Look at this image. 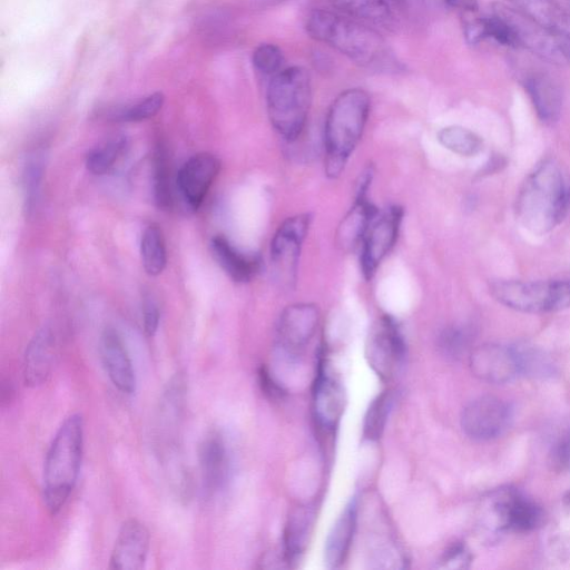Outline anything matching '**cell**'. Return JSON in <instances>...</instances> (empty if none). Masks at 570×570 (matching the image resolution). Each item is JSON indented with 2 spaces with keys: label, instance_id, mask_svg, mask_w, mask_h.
<instances>
[{
  "label": "cell",
  "instance_id": "6da1fadb",
  "mask_svg": "<svg viewBox=\"0 0 570 570\" xmlns=\"http://www.w3.org/2000/svg\"><path fill=\"white\" fill-rule=\"evenodd\" d=\"M307 33L355 63L374 71H399L401 63L373 28L340 11L315 9L305 23Z\"/></svg>",
  "mask_w": 570,
  "mask_h": 570
},
{
  "label": "cell",
  "instance_id": "7a4b0ae2",
  "mask_svg": "<svg viewBox=\"0 0 570 570\" xmlns=\"http://www.w3.org/2000/svg\"><path fill=\"white\" fill-rule=\"evenodd\" d=\"M570 187L553 159L539 163L523 181L515 202L520 224L534 235H544L566 217Z\"/></svg>",
  "mask_w": 570,
  "mask_h": 570
},
{
  "label": "cell",
  "instance_id": "3957f363",
  "mask_svg": "<svg viewBox=\"0 0 570 570\" xmlns=\"http://www.w3.org/2000/svg\"><path fill=\"white\" fill-rule=\"evenodd\" d=\"M83 443V419L79 413L70 414L57 430L43 461L42 499L52 515L65 507L76 487Z\"/></svg>",
  "mask_w": 570,
  "mask_h": 570
},
{
  "label": "cell",
  "instance_id": "277c9868",
  "mask_svg": "<svg viewBox=\"0 0 570 570\" xmlns=\"http://www.w3.org/2000/svg\"><path fill=\"white\" fill-rule=\"evenodd\" d=\"M370 97L360 88L341 92L332 102L324 125L325 174L338 177L358 145L370 115Z\"/></svg>",
  "mask_w": 570,
  "mask_h": 570
},
{
  "label": "cell",
  "instance_id": "5b68a950",
  "mask_svg": "<svg viewBox=\"0 0 570 570\" xmlns=\"http://www.w3.org/2000/svg\"><path fill=\"white\" fill-rule=\"evenodd\" d=\"M312 101L308 71L301 66L281 70L266 89V108L271 125L286 141H295L303 132Z\"/></svg>",
  "mask_w": 570,
  "mask_h": 570
},
{
  "label": "cell",
  "instance_id": "8992f818",
  "mask_svg": "<svg viewBox=\"0 0 570 570\" xmlns=\"http://www.w3.org/2000/svg\"><path fill=\"white\" fill-rule=\"evenodd\" d=\"M500 304L522 313H551L570 307V279H500L490 285Z\"/></svg>",
  "mask_w": 570,
  "mask_h": 570
},
{
  "label": "cell",
  "instance_id": "52a82bcc",
  "mask_svg": "<svg viewBox=\"0 0 570 570\" xmlns=\"http://www.w3.org/2000/svg\"><path fill=\"white\" fill-rule=\"evenodd\" d=\"M542 508L515 489H501L483 502L481 525L492 532H529L543 522Z\"/></svg>",
  "mask_w": 570,
  "mask_h": 570
},
{
  "label": "cell",
  "instance_id": "ba28073f",
  "mask_svg": "<svg viewBox=\"0 0 570 570\" xmlns=\"http://www.w3.org/2000/svg\"><path fill=\"white\" fill-rule=\"evenodd\" d=\"M493 11L504 17L511 23L517 33L520 48H524L551 63H569L568 41L570 31L549 29L514 8L502 3L494 4Z\"/></svg>",
  "mask_w": 570,
  "mask_h": 570
},
{
  "label": "cell",
  "instance_id": "9c48e42d",
  "mask_svg": "<svg viewBox=\"0 0 570 570\" xmlns=\"http://www.w3.org/2000/svg\"><path fill=\"white\" fill-rule=\"evenodd\" d=\"M309 214H297L286 218L271 240L269 257L273 272L283 286L291 287L297 276L303 243L311 226Z\"/></svg>",
  "mask_w": 570,
  "mask_h": 570
},
{
  "label": "cell",
  "instance_id": "30bf717a",
  "mask_svg": "<svg viewBox=\"0 0 570 570\" xmlns=\"http://www.w3.org/2000/svg\"><path fill=\"white\" fill-rule=\"evenodd\" d=\"M406 344L397 322L382 316L373 326L366 343L368 364L384 380L393 377L402 367Z\"/></svg>",
  "mask_w": 570,
  "mask_h": 570
},
{
  "label": "cell",
  "instance_id": "8fae6325",
  "mask_svg": "<svg viewBox=\"0 0 570 570\" xmlns=\"http://www.w3.org/2000/svg\"><path fill=\"white\" fill-rule=\"evenodd\" d=\"M403 209L390 206L377 212L371 220L361 242L360 265L363 276L371 279L377 267L394 247L401 223Z\"/></svg>",
  "mask_w": 570,
  "mask_h": 570
},
{
  "label": "cell",
  "instance_id": "7c38bea8",
  "mask_svg": "<svg viewBox=\"0 0 570 570\" xmlns=\"http://www.w3.org/2000/svg\"><path fill=\"white\" fill-rule=\"evenodd\" d=\"M511 419L512 411L507 402L485 395L471 401L463 409L461 426L469 438L487 441L502 434Z\"/></svg>",
  "mask_w": 570,
  "mask_h": 570
},
{
  "label": "cell",
  "instance_id": "4fadbf2b",
  "mask_svg": "<svg viewBox=\"0 0 570 570\" xmlns=\"http://www.w3.org/2000/svg\"><path fill=\"white\" fill-rule=\"evenodd\" d=\"M320 309L312 303H295L281 314L276 340L281 351L288 356H296L313 338L320 324Z\"/></svg>",
  "mask_w": 570,
  "mask_h": 570
},
{
  "label": "cell",
  "instance_id": "5bb4252c",
  "mask_svg": "<svg viewBox=\"0 0 570 570\" xmlns=\"http://www.w3.org/2000/svg\"><path fill=\"white\" fill-rule=\"evenodd\" d=\"M471 372L491 384H504L521 374L514 345L487 343L475 347L469 357Z\"/></svg>",
  "mask_w": 570,
  "mask_h": 570
},
{
  "label": "cell",
  "instance_id": "9a60e30c",
  "mask_svg": "<svg viewBox=\"0 0 570 570\" xmlns=\"http://www.w3.org/2000/svg\"><path fill=\"white\" fill-rule=\"evenodd\" d=\"M219 169V159L210 153L191 156L180 168L177 185L185 202L193 210H197L203 204Z\"/></svg>",
  "mask_w": 570,
  "mask_h": 570
},
{
  "label": "cell",
  "instance_id": "2e32d148",
  "mask_svg": "<svg viewBox=\"0 0 570 570\" xmlns=\"http://www.w3.org/2000/svg\"><path fill=\"white\" fill-rule=\"evenodd\" d=\"M150 547V534L137 519L126 520L117 534L109 558V568L139 570L145 567Z\"/></svg>",
  "mask_w": 570,
  "mask_h": 570
},
{
  "label": "cell",
  "instance_id": "e0dca14e",
  "mask_svg": "<svg viewBox=\"0 0 570 570\" xmlns=\"http://www.w3.org/2000/svg\"><path fill=\"white\" fill-rule=\"evenodd\" d=\"M366 169L360 176L355 202L337 228L336 240L343 249H353L361 244L371 220L379 212L367 198L373 171Z\"/></svg>",
  "mask_w": 570,
  "mask_h": 570
},
{
  "label": "cell",
  "instance_id": "ac0fdd59",
  "mask_svg": "<svg viewBox=\"0 0 570 570\" xmlns=\"http://www.w3.org/2000/svg\"><path fill=\"white\" fill-rule=\"evenodd\" d=\"M198 462L203 491L206 497L219 492L229 474V452L224 438L218 432H209L198 448Z\"/></svg>",
  "mask_w": 570,
  "mask_h": 570
},
{
  "label": "cell",
  "instance_id": "d6986e66",
  "mask_svg": "<svg viewBox=\"0 0 570 570\" xmlns=\"http://www.w3.org/2000/svg\"><path fill=\"white\" fill-rule=\"evenodd\" d=\"M99 353L111 383L124 394L136 390V374L122 338L114 328H106L100 336Z\"/></svg>",
  "mask_w": 570,
  "mask_h": 570
},
{
  "label": "cell",
  "instance_id": "ffe728a7",
  "mask_svg": "<svg viewBox=\"0 0 570 570\" xmlns=\"http://www.w3.org/2000/svg\"><path fill=\"white\" fill-rule=\"evenodd\" d=\"M57 357V342L50 327L39 330L29 342L22 365L23 382L37 387L45 384L52 371Z\"/></svg>",
  "mask_w": 570,
  "mask_h": 570
},
{
  "label": "cell",
  "instance_id": "44dd1931",
  "mask_svg": "<svg viewBox=\"0 0 570 570\" xmlns=\"http://www.w3.org/2000/svg\"><path fill=\"white\" fill-rule=\"evenodd\" d=\"M345 395L342 384L320 365L313 389V410L317 423L333 430L344 411Z\"/></svg>",
  "mask_w": 570,
  "mask_h": 570
},
{
  "label": "cell",
  "instance_id": "7402d4cb",
  "mask_svg": "<svg viewBox=\"0 0 570 570\" xmlns=\"http://www.w3.org/2000/svg\"><path fill=\"white\" fill-rule=\"evenodd\" d=\"M534 110L541 121L553 124L562 110V90L559 83L547 73H532L524 79Z\"/></svg>",
  "mask_w": 570,
  "mask_h": 570
},
{
  "label": "cell",
  "instance_id": "603a6c76",
  "mask_svg": "<svg viewBox=\"0 0 570 570\" xmlns=\"http://www.w3.org/2000/svg\"><path fill=\"white\" fill-rule=\"evenodd\" d=\"M210 247L215 259L233 281L246 283L258 273V256L239 250L225 236L213 237Z\"/></svg>",
  "mask_w": 570,
  "mask_h": 570
},
{
  "label": "cell",
  "instance_id": "cb8c5ba5",
  "mask_svg": "<svg viewBox=\"0 0 570 570\" xmlns=\"http://www.w3.org/2000/svg\"><path fill=\"white\" fill-rule=\"evenodd\" d=\"M357 504L351 500L332 527L324 548V558L328 568L340 567L350 550L356 528Z\"/></svg>",
  "mask_w": 570,
  "mask_h": 570
},
{
  "label": "cell",
  "instance_id": "d4e9b609",
  "mask_svg": "<svg viewBox=\"0 0 570 570\" xmlns=\"http://www.w3.org/2000/svg\"><path fill=\"white\" fill-rule=\"evenodd\" d=\"M338 11L362 22L389 26L394 19L395 0H332Z\"/></svg>",
  "mask_w": 570,
  "mask_h": 570
},
{
  "label": "cell",
  "instance_id": "484cf974",
  "mask_svg": "<svg viewBox=\"0 0 570 570\" xmlns=\"http://www.w3.org/2000/svg\"><path fill=\"white\" fill-rule=\"evenodd\" d=\"M515 10L538 23L556 30L570 31V14L553 0H508Z\"/></svg>",
  "mask_w": 570,
  "mask_h": 570
},
{
  "label": "cell",
  "instance_id": "4316f807",
  "mask_svg": "<svg viewBox=\"0 0 570 570\" xmlns=\"http://www.w3.org/2000/svg\"><path fill=\"white\" fill-rule=\"evenodd\" d=\"M185 402V381L181 375H176L167 386L159 407V429L166 433L168 441L173 442L177 424L181 416ZM166 436V439H167ZM165 439V441H166Z\"/></svg>",
  "mask_w": 570,
  "mask_h": 570
},
{
  "label": "cell",
  "instance_id": "83f0119b",
  "mask_svg": "<svg viewBox=\"0 0 570 570\" xmlns=\"http://www.w3.org/2000/svg\"><path fill=\"white\" fill-rule=\"evenodd\" d=\"M314 522V511L302 507L293 511L284 533L286 560H295L305 549Z\"/></svg>",
  "mask_w": 570,
  "mask_h": 570
},
{
  "label": "cell",
  "instance_id": "f1b7e54d",
  "mask_svg": "<svg viewBox=\"0 0 570 570\" xmlns=\"http://www.w3.org/2000/svg\"><path fill=\"white\" fill-rule=\"evenodd\" d=\"M141 263L150 276L161 274L167 264V250L163 230L157 224L148 225L140 240Z\"/></svg>",
  "mask_w": 570,
  "mask_h": 570
},
{
  "label": "cell",
  "instance_id": "f546056e",
  "mask_svg": "<svg viewBox=\"0 0 570 570\" xmlns=\"http://www.w3.org/2000/svg\"><path fill=\"white\" fill-rule=\"evenodd\" d=\"M438 140L444 148L464 157L475 156L483 147V140L478 134L456 125L442 128L438 132Z\"/></svg>",
  "mask_w": 570,
  "mask_h": 570
},
{
  "label": "cell",
  "instance_id": "4dcf8cb0",
  "mask_svg": "<svg viewBox=\"0 0 570 570\" xmlns=\"http://www.w3.org/2000/svg\"><path fill=\"white\" fill-rule=\"evenodd\" d=\"M128 141L125 136H116L92 148L86 157L87 169L95 175L108 173L125 154Z\"/></svg>",
  "mask_w": 570,
  "mask_h": 570
},
{
  "label": "cell",
  "instance_id": "1f68e13d",
  "mask_svg": "<svg viewBox=\"0 0 570 570\" xmlns=\"http://www.w3.org/2000/svg\"><path fill=\"white\" fill-rule=\"evenodd\" d=\"M394 403V393L384 391L370 404L363 423V435L367 440H377L386 425Z\"/></svg>",
  "mask_w": 570,
  "mask_h": 570
},
{
  "label": "cell",
  "instance_id": "d6a6232c",
  "mask_svg": "<svg viewBox=\"0 0 570 570\" xmlns=\"http://www.w3.org/2000/svg\"><path fill=\"white\" fill-rule=\"evenodd\" d=\"M513 345L518 355L521 374L546 376L552 373V363L541 350L528 343H517Z\"/></svg>",
  "mask_w": 570,
  "mask_h": 570
},
{
  "label": "cell",
  "instance_id": "836d02e7",
  "mask_svg": "<svg viewBox=\"0 0 570 570\" xmlns=\"http://www.w3.org/2000/svg\"><path fill=\"white\" fill-rule=\"evenodd\" d=\"M43 175V160L40 155L31 156L23 170L24 210L30 216L37 208Z\"/></svg>",
  "mask_w": 570,
  "mask_h": 570
},
{
  "label": "cell",
  "instance_id": "e575fe53",
  "mask_svg": "<svg viewBox=\"0 0 570 570\" xmlns=\"http://www.w3.org/2000/svg\"><path fill=\"white\" fill-rule=\"evenodd\" d=\"M471 342L472 334L468 328L450 326L440 333L438 346L442 355L450 360H458L468 352Z\"/></svg>",
  "mask_w": 570,
  "mask_h": 570
},
{
  "label": "cell",
  "instance_id": "d590c367",
  "mask_svg": "<svg viewBox=\"0 0 570 570\" xmlns=\"http://www.w3.org/2000/svg\"><path fill=\"white\" fill-rule=\"evenodd\" d=\"M164 105L161 92H154L138 102L125 107L112 115L117 121L138 122L153 118Z\"/></svg>",
  "mask_w": 570,
  "mask_h": 570
},
{
  "label": "cell",
  "instance_id": "8d00e7d4",
  "mask_svg": "<svg viewBox=\"0 0 570 570\" xmlns=\"http://www.w3.org/2000/svg\"><path fill=\"white\" fill-rule=\"evenodd\" d=\"M252 61L256 71L273 77L283 70L284 55L274 43H261L255 48Z\"/></svg>",
  "mask_w": 570,
  "mask_h": 570
},
{
  "label": "cell",
  "instance_id": "74e56055",
  "mask_svg": "<svg viewBox=\"0 0 570 570\" xmlns=\"http://www.w3.org/2000/svg\"><path fill=\"white\" fill-rule=\"evenodd\" d=\"M168 173L165 151L163 148H158L155 159V198L157 205L163 209H167L171 204Z\"/></svg>",
  "mask_w": 570,
  "mask_h": 570
},
{
  "label": "cell",
  "instance_id": "f35d334b",
  "mask_svg": "<svg viewBox=\"0 0 570 570\" xmlns=\"http://www.w3.org/2000/svg\"><path fill=\"white\" fill-rule=\"evenodd\" d=\"M472 562V553L462 542H455L449 547L438 561L439 568L465 569Z\"/></svg>",
  "mask_w": 570,
  "mask_h": 570
},
{
  "label": "cell",
  "instance_id": "ab89813d",
  "mask_svg": "<svg viewBox=\"0 0 570 570\" xmlns=\"http://www.w3.org/2000/svg\"><path fill=\"white\" fill-rule=\"evenodd\" d=\"M549 459L554 471L566 472L570 470V429L562 432L553 442Z\"/></svg>",
  "mask_w": 570,
  "mask_h": 570
},
{
  "label": "cell",
  "instance_id": "60d3db41",
  "mask_svg": "<svg viewBox=\"0 0 570 570\" xmlns=\"http://www.w3.org/2000/svg\"><path fill=\"white\" fill-rule=\"evenodd\" d=\"M160 312L157 302L151 296H146L142 301V324L144 332L148 337H153L159 326Z\"/></svg>",
  "mask_w": 570,
  "mask_h": 570
},
{
  "label": "cell",
  "instance_id": "b9f144b4",
  "mask_svg": "<svg viewBox=\"0 0 570 570\" xmlns=\"http://www.w3.org/2000/svg\"><path fill=\"white\" fill-rule=\"evenodd\" d=\"M442 2L452 9L461 11L463 14L475 13L479 8L476 0H442Z\"/></svg>",
  "mask_w": 570,
  "mask_h": 570
},
{
  "label": "cell",
  "instance_id": "7bdbcfd3",
  "mask_svg": "<svg viewBox=\"0 0 570 570\" xmlns=\"http://www.w3.org/2000/svg\"><path fill=\"white\" fill-rule=\"evenodd\" d=\"M564 505L570 509V490L567 492V494L563 498Z\"/></svg>",
  "mask_w": 570,
  "mask_h": 570
},
{
  "label": "cell",
  "instance_id": "ee69618b",
  "mask_svg": "<svg viewBox=\"0 0 570 570\" xmlns=\"http://www.w3.org/2000/svg\"><path fill=\"white\" fill-rule=\"evenodd\" d=\"M396 2H399L401 4L402 0H395Z\"/></svg>",
  "mask_w": 570,
  "mask_h": 570
}]
</instances>
